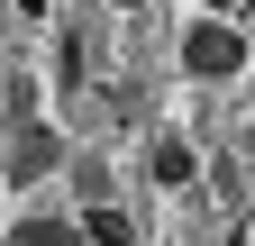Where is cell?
<instances>
[{
	"mask_svg": "<svg viewBox=\"0 0 255 246\" xmlns=\"http://www.w3.org/2000/svg\"><path fill=\"white\" fill-rule=\"evenodd\" d=\"M73 228H82V246H137V219H128L119 201H82Z\"/></svg>",
	"mask_w": 255,
	"mask_h": 246,
	"instance_id": "277c9868",
	"label": "cell"
},
{
	"mask_svg": "<svg viewBox=\"0 0 255 246\" xmlns=\"http://www.w3.org/2000/svg\"><path fill=\"white\" fill-rule=\"evenodd\" d=\"M246 27L237 18H219V9H201V18H182V73L191 82H237L246 73Z\"/></svg>",
	"mask_w": 255,
	"mask_h": 246,
	"instance_id": "6da1fadb",
	"label": "cell"
},
{
	"mask_svg": "<svg viewBox=\"0 0 255 246\" xmlns=\"http://www.w3.org/2000/svg\"><path fill=\"white\" fill-rule=\"evenodd\" d=\"M64 173V128L55 119H9V137H0V182H18V192H37V182Z\"/></svg>",
	"mask_w": 255,
	"mask_h": 246,
	"instance_id": "7a4b0ae2",
	"label": "cell"
},
{
	"mask_svg": "<svg viewBox=\"0 0 255 246\" xmlns=\"http://www.w3.org/2000/svg\"><path fill=\"white\" fill-rule=\"evenodd\" d=\"M0 246H82L73 219H55V210H27V219H9V237Z\"/></svg>",
	"mask_w": 255,
	"mask_h": 246,
	"instance_id": "5b68a950",
	"label": "cell"
},
{
	"mask_svg": "<svg viewBox=\"0 0 255 246\" xmlns=\"http://www.w3.org/2000/svg\"><path fill=\"white\" fill-rule=\"evenodd\" d=\"M9 9H18V18H37V27H46V9H55V0H9Z\"/></svg>",
	"mask_w": 255,
	"mask_h": 246,
	"instance_id": "8992f818",
	"label": "cell"
},
{
	"mask_svg": "<svg viewBox=\"0 0 255 246\" xmlns=\"http://www.w3.org/2000/svg\"><path fill=\"white\" fill-rule=\"evenodd\" d=\"M146 182L155 192H191V182H201V146H191L182 128H155L146 137Z\"/></svg>",
	"mask_w": 255,
	"mask_h": 246,
	"instance_id": "3957f363",
	"label": "cell"
}]
</instances>
